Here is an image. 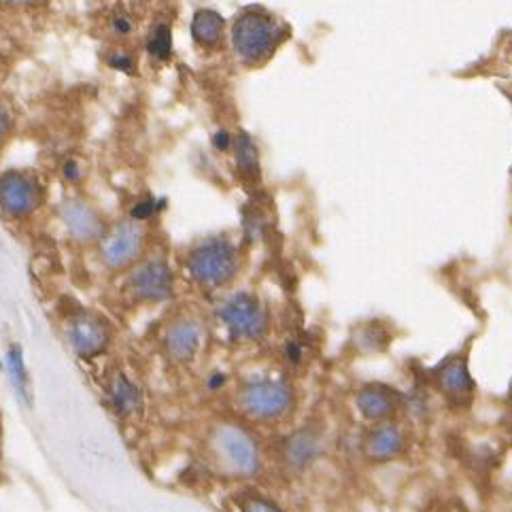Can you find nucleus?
I'll return each instance as SVG.
<instances>
[{
	"label": "nucleus",
	"instance_id": "obj_4",
	"mask_svg": "<svg viewBox=\"0 0 512 512\" xmlns=\"http://www.w3.org/2000/svg\"><path fill=\"white\" fill-rule=\"evenodd\" d=\"M215 319L224 336L234 345L262 343L270 332L266 304L247 289L232 292L215 306Z\"/></svg>",
	"mask_w": 512,
	"mask_h": 512
},
{
	"label": "nucleus",
	"instance_id": "obj_3",
	"mask_svg": "<svg viewBox=\"0 0 512 512\" xmlns=\"http://www.w3.org/2000/svg\"><path fill=\"white\" fill-rule=\"evenodd\" d=\"M236 408L253 423H283L296 408V389L283 377H251L236 389Z\"/></svg>",
	"mask_w": 512,
	"mask_h": 512
},
{
	"label": "nucleus",
	"instance_id": "obj_5",
	"mask_svg": "<svg viewBox=\"0 0 512 512\" xmlns=\"http://www.w3.org/2000/svg\"><path fill=\"white\" fill-rule=\"evenodd\" d=\"M283 39L285 28H281L270 15L253 9L238 15L232 28L236 58L247 66H258L266 62Z\"/></svg>",
	"mask_w": 512,
	"mask_h": 512
},
{
	"label": "nucleus",
	"instance_id": "obj_25",
	"mask_svg": "<svg viewBox=\"0 0 512 512\" xmlns=\"http://www.w3.org/2000/svg\"><path fill=\"white\" fill-rule=\"evenodd\" d=\"M226 383H228V374H226V372H213L211 377L207 379V387H209L211 391L224 389V387H226Z\"/></svg>",
	"mask_w": 512,
	"mask_h": 512
},
{
	"label": "nucleus",
	"instance_id": "obj_15",
	"mask_svg": "<svg viewBox=\"0 0 512 512\" xmlns=\"http://www.w3.org/2000/svg\"><path fill=\"white\" fill-rule=\"evenodd\" d=\"M406 447V432L396 419L374 423L364 436V455L374 464L394 462L406 453Z\"/></svg>",
	"mask_w": 512,
	"mask_h": 512
},
{
	"label": "nucleus",
	"instance_id": "obj_27",
	"mask_svg": "<svg viewBox=\"0 0 512 512\" xmlns=\"http://www.w3.org/2000/svg\"><path fill=\"white\" fill-rule=\"evenodd\" d=\"M113 30H115L117 34H122V37H126V34H130V30H132V24L128 22V17H115Z\"/></svg>",
	"mask_w": 512,
	"mask_h": 512
},
{
	"label": "nucleus",
	"instance_id": "obj_10",
	"mask_svg": "<svg viewBox=\"0 0 512 512\" xmlns=\"http://www.w3.org/2000/svg\"><path fill=\"white\" fill-rule=\"evenodd\" d=\"M66 343L81 360H94V357L107 351L111 343L109 328L105 321L92 313H75L66 319Z\"/></svg>",
	"mask_w": 512,
	"mask_h": 512
},
{
	"label": "nucleus",
	"instance_id": "obj_9",
	"mask_svg": "<svg viewBox=\"0 0 512 512\" xmlns=\"http://www.w3.org/2000/svg\"><path fill=\"white\" fill-rule=\"evenodd\" d=\"M326 451V438L315 425H300L281 438L279 462L289 474L309 472Z\"/></svg>",
	"mask_w": 512,
	"mask_h": 512
},
{
	"label": "nucleus",
	"instance_id": "obj_23",
	"mask_svg": "<svg viewBox=\"0 0 512 512\" xmlns=\"http://www.w3.org/2000/svg\"><path fill=\"white\" fill-rule=\"evenodd\" d=\"M162 207V204H158V200H153V198H149V200H145V202H139L136 204V207H132V211H130V219H134V221H147V219H151L153 215L158 213V209Z\"/></svg>",
	"mask_w": 512,
	"mask_h": 512
},
{
	"label": "nucleus",
	"instance_id": "obj_17",
	"mask_svg": "<svg viewBox=\"0 0 512 512\" xmlns=\"http://www.w3.org/2000/svg\"><path fill=\"white\" fill-rule=\"evenodd\" d=\"M3 368L11 381V387L15 391V398L20 400L24 406H32V389H30V374L26 366V357L22 345H9L5 351Z\"/></svg>",
	"mask_w": 512,
	"mask_h": 512
},
{
	"label": "nucleus",
	"instance_id": "obj_28",
	"mask_svg": "<svg viewBox=\"0 0 512 512\" xmlns=\"http://www.w3.org/2000/svg\"><path fill=\"white\" fill-rule=\"evenodd\" d=\"M111 66L117 68V71H130L132 60L126 56H115V58H111Z\"/></svg>",
	"mask_w": 512,
	"mask_h": 512
},
{
	"label": "nucleus",
	"instance_id": "obj_26",
	"mask_svg": "<svg viewBox=\"0 0 512 512\" xmlns=\"http://www.w3.org/2000/svg\"><path fill=\"white\" fill-rule=\"evenodd\" d=\"M11 130V119L7 115V111L0 107V143H3L7 139V134Z\"/></svg>",
	"mask_w": 512,
	"mask_h": 512
},
{
	"label": "nucleus",
	"instance_id": "obj_12",
	"mask_svg": "<svg viewBox=\"0 0 512 512\" xmlns=\"http://www.w3.org/2000/svg\"><path fill=\"white\" fill-rule=\"evenodd\" d=\"M434 383L440 396L457 408H468L476 396V381L464 353H457L445 364H440L434 374Z\"/></svg>",
	"mask_w": 512,
	"mask_h": 512
},
{
	"label": "nucleus",
	"instance_id": "obj_20",
	"mask_svg": "<svg viewBox=\"0 0 512 512\" xmlns=\"http://www.w3.org/2000/svg\"><path fill=\"white\" fill-rule=\"evenodd\" d=\"M238 512H285V510L277 500L266 496V493L251 491L238 500Z\"/></svg>",
	"mask_w": 512,
	"mask_h": 512
},
{
	"label": "nucleus",
	"instance_id": "obj_24",
	"mask_svg": "<svg viewBox=\"0 0 512 512\" xmlns=\"http://www.w3.org/2000/svg\"><path fill=\"white\" fill-rule=\"evenodd\" d=\"M62 175L68 183H79L81 177H83V170L75 160H66L64 166H62Z\"/></svg>",
	"mask_w": 512,
	"mask_h": 512
},
{
	"label": "nucleus",
	"instance_id": "obj_2",
	"mask_svg": "<svg viewBox=\"0 0 512 512\" xmlns=\"http://www.w3.org/2000/svg\"><path fill=\"white\" fill-rule=\"evenodd\" d=\"M241 270V251L226 236H211L185 255V275L200 292H221L234 283Z\"/></svg>",
	"mask_w": 512,
	"mask_h": 512
},
{
	"label": "nucleus",
	"instance_id": "obj_7",
	"mask_svg": "<svg viewBox=\"0 0 512 512\" xmlns=\"http://www.w3.org/2000/svg\"><path fill=\"white\" fill-rule=\"evenodd\" d=\"M147 232L141 221H119L100 238V260L109 270L122 272L143 260Z\"/></svg>",
	"mask_w": 512,
	"mask_h": 512
},
{
	"label": "nucleus",
	"instance_id": "obj_30",
	"mask_svg": "<svg viewBox=\"0 0 512 512\" xmlns=\"http://www.w3.org/2000/svg\"><path fill=\"white\" fill-rule=\"evenodd\" d=\"M11 3H17V5H32V3H39V0H11Z\"/></svg>",
	"mask_w": 512,
	"mask_h": 512
},
{
	"label": "nucleus",
	"instance_id": "obj_19",
	"mask_svg": "<svg viewBox=\"0 0 512 512\" xmlns=\"http://www.w3.org/2000/svg\"><path fill=\"white\" fill-rule=\"evenodd\" d=\"M226 22L217 11L200 9L192 20V37L200 47H215L224 39Z\"/></svg>",
	"mask_w": 512,
	"mask_h": 512
},
{
	"label": "nucleus",
	"instance_id": "obj_13",
	"mask_svg": "<svg viewBox=\"0 0 512 512\" xmlns=\"http://www.w3.org/2000/svg\"><path fill=\"white\" fill-rule=\"evenodd\" d=\"M60 221L66 234L71 236V241L79 245L100 243V238L107 232L105 219H102L94 204L79 198H71L60 204Z\"/></svg>",
	"mask_w": 512,
	"mask_h": 512
},
{
	"label": "nucleus",
	"instance_id": "obj_1",
	"mask_svg": "<svg viewBox=\"0 0 512 512\" xmlns=\"http://www.w3.org/2000/svg\"><path fill=\"white\" fill-rule=\"evenodd\" d=\"M207 449L215 468L232 479H253L262 472L260 442L243 423H215L207 436Z\"/></svg>",
	"mask_w": 512,
	"mask_h": 512
},
{
	"label": "nucleus",
	"instance_id": "obj_14",
	"mask_svg": "<svg viewBox=\"0 0 512 512\" xmlns=\"http://www.w3.org/2000/svg\"><path fill=\"white\" fill-rule=\"evenodd\" d=\"M162 345L175 364H192L204 347V326L196 317H177L166 326Z\"/></svg>",
	"mask_w": 512,
	"mask_h": 512
},
{
	"label": "nucleus",
	"instance_id": "obj_21",
	"mask_svg": "<svg viewBox=\"0 0 512 512\" xmlns=\"http://www.w3.org/2000/svg\"><path fill=\"white\" fill-rule=\"evenodd\" d=\"M236 164L243 173H258V149L249 136H241L236 143Z\"/></svg>",
	"mask_w": 512,
	"mask_h": 512
},
{
	"label": "nucleus",
	"instance_id": "obj_18",
	"mask_svg": "<svg viewBox=\"0 0 512 512\" xmlns=\"http://www.w3.org/2000/svg\"><path fill=\"white\" fill-rule=\"evenodd\" d=\"M355 353L362 355H372V353H381L391 345V334L389 330L379 321H368L364 326L355 328L353 336L349 338Z\"/></svg>",
	"mask_w": 512,
	"mask_h": 512
},
{
	"label": "nucleus",
	"instance_id": "obj_6",
	"mask_svg": "<svg viewBox=\"0 0 512 512\" xmlns=\"http://www.w3.org/2000/svg\"><path fill=\"white\" fill-rule=\"evenodd\" d=\"M124 292L136 304H162L175 296V272L162 255L136 262L124 281Z\"/></svg>",
	"mask_w": 512,
	"mask_h": 512
},
{
	"label": "nucleus",
	"instance_id": "obj_16",
	"mask_svg": "<svg viewBox=\"0 0 512 512\" xmlns=\"http://www.w3.org/2000/svg\"><path fill=\"white\" fill-rule=\"evenodd\" d=\"M107 398L119 417H136L143 413L145 398L141 387L136 385L124 370L111 372L107 381Z\"/></svg>",
	"mask_w": 512,
	"mask_h": 512
},
{
	"label": "nucleus",
	"instance_id": "obj_29",
	"mask_svg": "<svg viewBox=\"0 0 512 512\" xmlns=\"http://www.w3.org/2000/svg\"><path fill=\"white\" fill-rule=\"evenodd\" d=\"M228 143H230V139H228V134H226V132L217 134V139H215V145H217V149H226V147H228Z\"/></svg>",
	"mask_w": 512,
	"mask_h": 512
},
{
	"label": "nucleus",
	"instance_id": "obj_22",
	"mask_svg": "<svg viewBox=\"0 0 512 512\" xmlns=\"http://www.w3.org/2000/svg\"><path fill=\"white\" fill-rule=\"evenodd\" d=\"M149 49L151 54H156L160 58H166L170 54V32L166 26H160L156 32H153Z\"/></svg>",
	"mask_w": 512,
	"mask_h": 512
},
{
	"label": "nucleus",
	"instance_id": "obj_11",
	"mask_svg": "<svg viewBox=\"0 0 512 512\" xmlns=\"http://www.w3.org/2000/svg\"><path fill=\"white\" fill-rule=\"evenodd\" d=\"M355 411L364 421L370 425L383 423L389 419H396L400 408L404 406L402 391L391 387L381 381H370L364 383L360 389L355 391Z\"/></svg>",
	"mask_w": 512,
	"mask_h": 512
},
{
	"label": "nucleus",
	"instance_id": "obj_8",
	"mask_svg": "<svg viewBox=\"0 0 512 512\" xmlns=\"http://www.w3.org/2000/svg\"><path fill=\"white\" fill-rule=\"evenodd\" d=\"M45 192L39 179L24 170L0 175V209L11 219H26L43 204Z\"/></svg>",
	"mask_w": 512,
	"mask_h": 512
}]
</instances>
